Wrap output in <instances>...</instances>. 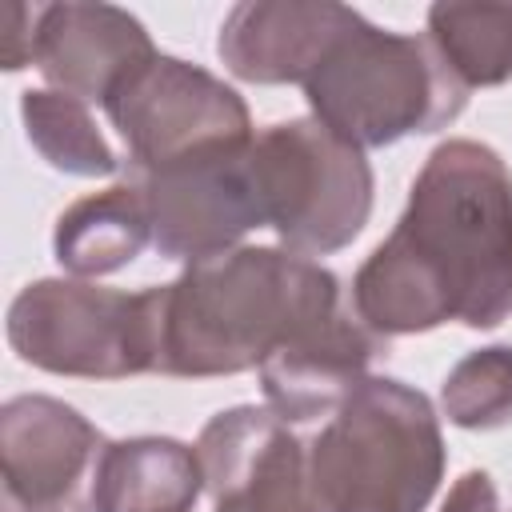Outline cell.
Segmentation results:
<instances>
[{"mask_svg": "<svg viewBox=\"0 0 512 512\" xmlns=\"http://www.w3.org/2000/svg\"><path fill=\"white\" fill-rule=\"evenodd\" d=\"M348 304L384 340L512 316V172L492 144L452 136L428 152L396 228L356 268Z\"/></svg>", "mask_w": 512, "mask_h": 512, "instance_id": "obj_1", "label": "cell"}, {"mask_svg": "<svg viewBox=\"0 0 512 512\" xmlns=\"http://www.w3.org/2000/svg\"><path fill=\"white\" fill-rule=\"evenodd\" d=\"M344 304L340 276L288 248L240 244L184 264L176 280L152 284L156 372L176 380L252 372Z\"/></svg>", "mask_w": 512, "mask_h": 512, "instance_id": "obj_2", "label": "cell"}, {"mask_svg": "<svg viewBox=\"0 0 512 512\" xmlns=\"http://www.w3.org/2000/svg\"><path fill=\"white\" fill-rule=\"evenodd\" d=\"M444 468L448 448L432 400L396 376H364L308 440L320 512H424Z\"/></svg>", "mask_w": 512, "mask_h": 512, "instance_id": "obj_3", "label": "cell"}, {"mask_svg": "<svg viewBox=\"0 0 512 512\" xmlns=\"http://www.w3.org/2000/svg\"><path fill=\"white\" fill-rule=\"evenodd\" d=\"M300 88L312 116L364 152L440 132L468 104V88L428 36L388 32L368 16H360Z\"/></svg>", "mask_w": 512, "mask_h": 512, "instance_id": "obj_4", "label": "cell"}, {"mask_svg": "<svg viewBox=\"0 0 512 512\" xmlns=\"http://www.w3.org/2000/svg\"><path fill=\"white\" fill-rule=\"evenodd\" d=\"M252 180L264 228L300 256L348 248L372 216L376 176L364 148L336 136L316 116H292L256 132Z\"/></svg>", "mask_w": 512, "mask_h": 512, "instance_id": "obj_5", "label": "cell"}, {"mask_svg": "<svg viewBox=\"0 0 512 512\" xmlns=\"http://www.w3.org/2000/svg\"><path fill=\"white\" fill-rule=\"evenodd\" d=\"M8 348L52 376L128 380L156 372L152 284L140 292L76 276L24 284L8 304Z\"/></svg>", "mask_w": 512, "mask_h": 512, "instance_id": "obj_6", "label": "cell"}, {"mask_svg": "<svg viewBox=\"0 0 512 512\" xmlns=\"http://www.w3.org/2000/svg\"><path fill=\"white\" fill-rule=\"evenodd\" d=\"M104 116L124 140L120 172H156L256 140L244 96L208 68L168 52L132 68L104 100Z\"/></svg>", "mask_w": 512, "mask_h": 512, "instance_id": "obj_7", "label": "cell"}, {"mask_svg": "<svg viewBox=\"0 0 512 512\" xmlns=\"http://www.w3.org/2000/svg\"><path fill=\"white\" fill-rule=\"evenodd\" d=\"M124 180L140 188L152 220V248L164 260H212L240 248L252 228H264L252 180V140L156 172H124Z\"/></svg>", "mask_w": 512, "mask_h": 512, "instance_id": "obj_8", "label": "cell"}, {"mask_svg": "<svg viewBox=\"0 0 512 512\" xmlns=\"http://www.w3.org/2000/svg\"><path fill=\"white\" fill-rule=\"evenodd\" d=\"M212 512H320L308 484V444L268 404L216 412L196 436Z\"/></svg>", "mask_w": 512, "mask_h": 512, "instance_id": "obj_9", "label": "cell"}, {"mask_svg": "<svg viewBox=\"0 0 512 512\" xmlns=\"http://www.w3.org/2000/svg\"><path fill=\"white\" fill-rule=\"evenodd\" d=\"M104 432L72 404L24 392L0 408L4 492L20 512H92V472Z\"/></svg>", "mask_w": 512, "mask_h": 512, "instance_id": "obj_10", "label": "cell"}, {"mask_svg": "<svg viewBox=\"0 0 512 512\" xmlns=\"http://www.w3.org/2000/svg\"><path fill=\"white\" fill-rule=\"evenodd\" d=\"M356 24L360 12L336 0H240L220 24L216 56L244 84H304Z\"/></svg>", "mask_w": 512, "mask_h": 512, "instance_id": "obj_11", "label": "cell"}, {"mask_svg": "<svg viewBox=\"0 0 512 512\" xmlns=\"http://www.w3.org/2000/svg\"><path fill=\"white\" fill-rule=\"evenodd\" d=\"M160 48L148 28L116 4H36L32 68L56 88L84 104H100L112 88Z\"/></svg>", "mask_w": 512, "mask_h": 512, "instance_id": "obj_12", "label": "cell"}, {"mask_svg": "<svg viewBox=\"0 0 512 512\" xmlns=\"http://www.w3.org/2000/svg\"><path fill=\"white\" fill-rule=\"evenodd\" d=\"M380 352H388V340L376 336L352 304H344L308 324L256 368L264 404L288 424L328 420L368 376V364Z\"/></svg>", "mask_w": 512, "mask_h": 512, "instance_id": "obj_13", "label": "cell"}, {"mask_svg": "<svg viewBox=\"0 0 512 512\" xmlns=\"http://www.w3.org/2000/svg\"><path fill=\"white\" fill-rule=\"evenodd\" d=\"M204 492V468L196 444L176 436H128L108 440L88 504L92 512H192Z\"/></svg>", "mask_w": 512, "mask_h": 512, "instance_id": "obj_14", "label": "cell"}, {"mask_svg": "<svg viewBox=\"0 0 512 512\" xmlns=\"http://www.w3.org/2000/svg\"><path fill=\"white\" fill-rule=\"evenodd\" d=\"M152 244V220L136 184L116 180L104 192L72 200L52 228V256L76 280L128 268Z\"/></svg>", "mask_w": 512, "mask_h": 512, "instance_id": "obj_15", "label": "cell"}, {"mask_svg": "<svg viewBox=\"0 0 512 512\" xmlns=\"http://www.w3.org/2000/svg\"><path fill=\"white\" fill-rule=\"evenodd\" d=\"M424 36L468 92L512 80V4L440 0L428 8Z\"/></svg>", "mask_w": 512, "mask_h": 512, "instance_id": "obj_16", "label": "cell"}, {"mask_svg": "<svg viewBox=\"0 0 512 512\" xmlns=\"http://www.w3.org/2000/svg\"><path fill=\"white\" fill-rule=\"evenodd\" d=\"M20 120L28 144L44 156L48 168L68 176H112L124 160L112 152L96 116L84 100L56 92V88H24L20 92Z\"/></svg>", "mask_w": 512, "mask_h": 512, "instance_id": "obj_17", "label": "cell"}, {"mask_svg": "<svg viewBox=\"0 0 512 512\" xmlns=\"http://www.w3.org/2000/svg\"><path fill=\"white\" fill-rule=\"evenodd\" d=\"M440 408L448 424L464 432H492L512 424V344H488L464 352L444 384Z\"/></svg>", "mask_w": 512, "mask_h": 512, "instance_id": "obj_18", "label": "cell"}, {"mask_svg": "<svg viewBox=\"0 0 512 512\" xmlns=\"http://www.w3.org/2000/svg\"><path fill=\"white\" fill-rule=\"evenodd\" d=\"M32 44H36V4H4V36H0V60L8 72L32 68Z\"/></svg>", "mask_w": 512, "mask_h": 512, "instance_id": "obj_19", "label": "cell"}, {"mask_svg": "<svg viewBox=\"0 0 512 512\" xmlns=\"http://www.w3.org/2000/svg\"><path fill=\"white\" fill-rule=\"evenodd\" d=\"M440 512H500V496L496 484L484 468H468L444 496Z\"/></svg>", "mask_w": 512, "mask_h": 512, "instance_id": "obj_20", "label": "cell"}]
</instances>
